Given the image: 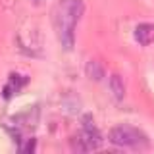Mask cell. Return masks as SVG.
<instances>
[{
	"mask_svg": "<svg viewBox=\"0 0 154 154\" xmlns=\"http://www.w3.org/2000/svg\"><path fill=\"white\" fill-rule=\"evenodd\" d=\"M27 83V77H21V75H17V73H14V75H10V85L4 89V98H8V96H12L14 94V91H17L21 85H25Z\"/></svg>",
	"mask_w": 154,
	"mask_h": 154,
	"instance_id": "6",
	"label": "cell"
},
{
	"mask_svg": "<svg viewBox=\"0 0 154 154\" xmlns=\"http://www.w3.org/2000/svg\"><path fill=\"white\" fill-rule=\"evenodd\" d=\"M87 75L91 77L93 81H100L104 77V67L100 62H96V60H91L89 64H87Z\"/></svg>",
	"mask_w": 154,
	"mask_h": 154,
	"instance_id": "7",
	"label": "cell"
},
{
	"mask_svg": "<svg viewBox=\"0 0 154 154\" xmlns=\"http://www.w3.org/2000/svg\"><path fill=\"white\" fill-rule=\"evenodd\" d=\"M108 141L116 146L123 148H144L148 146V137L141 129L133 127V125H118L112 127L108 133Z\"/></svg>",
	"mask_w": 154,
	"mask_h": 154,
	"instance_id": "2",
	"label": "cell"
},
{
	"mask_svg": "<svg viewBox=\"0 0 154 154\" xmlns=\"http://www.w3.org/2000/svg\"><path fill=\"white\" fill-rule=\"evenodd\" d=\"M33 2H37V4H38V2H42V0H33Z\"/></svg>",
	"mask_w": 154,
	"mask_h": 154,
	"instance_id": "8",
	"label": "cell"
},
{
	"mask_svg": "<svg viewBox=\"0 0 154 154\" xmlns=\"http://www.w3.org/2000/svg\"><path fill=\"white\" fill-rule=\"evenodd\" d=\"M110 91H112V94L118 100H122L125 96V85H123V79L119 75H112V77H110Z\"/></svg>",
	"mask_w": 154,
	"mask_h": 154,
	"instance_id": "5",
	"label": "cell"
},
{
	"mask_svg": "<svg viewBox=\"0 0 154 154\" xmlns=\"http://www.w3.org/2000/svg\"><path fill=\"white\" fill-rule=\"evenodd\" d=\"M102 144V137H100L98 129L94 127L93 118L91 116H85L83 118V129L73 137V148L79 152H89L94 150Z\"/></svg>",
	"mask_w": 154,
	"mask_h": 154,
	"instance_id": "3",
	"label": "cell"
},
{
	"mask_svg": "<svg viewBox=\"0 0 154 154\" xmlns=\"http://www.w3.org/2000/svg\"><path fill=\"white\" fill-rule=\"evenodd\" d=\"M83 0H60L54 10V27L64 50H71L75 45V27L83 16Z\"/></svg>",
	"mask_w": 154,
	"mask_h": 154,
	"instance_id": "1",
	"label": "cell"
},
{
	"mask_svg": "<svg viewBox=\"0 0 154 154\" xmlns=\"http://www.w3.org/2000/svg\"><path fill=\"white\" fill-rule=\"evenodd\" d=\"M135 41L141 46H148L154 42V23H139L135 27Z\"/></svg>",
	"mask_w": 154,
	"mask_h": 154,
	"instance_id": "4",
	"label": "cell"
}]
</instances>
